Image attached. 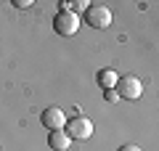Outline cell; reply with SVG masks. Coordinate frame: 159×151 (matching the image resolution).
Segmentation results:
<instances>
[{"label":"cell","mask_w":159,"mask_h":151,"mask_svg":"<svg viewBox=\"0 0 159 151\" xmlns=\"http://www.w3.org/2000/svg\"><path fill=\"white\" fill-rule=\"evenodd\" d=\"M98 82H101L103 90H114L117 82H119V74L114 72V69H101V72H98Z\"/></svg>","instance_id":"7"},{"label":"cell","mask_w":159,"mask_h":151,"mask_svg":"<svg viewBox=\"0 0 159 151\" xmlns=\"http://www.w3.org/2000/svg\"><path fill=\"white\" fill-rule=\"evenodd\" d=\"M117 95L119 98H127V101H135V98H141V93H143V85H141V80L138 77H133V74H127V77H119V82H117Z\"/></svg>","instance_id":"4"},{"label":"cell","mask_w":159,"mask_h":151,"mask_svg":"<svg viewBox=\"0 0 159 151\" xmlns=\"http://www.w3.org/2000/svg\"><path fill=\"white\" fill-rule=\"evenodd\" d=\"M40 122L45 125L48 130H64V125H66V114H64L58 106H51V109H45V112L40 114Z\"/></svg>","instance_id":"5"},{"label":"cell","mask_w":159,"mask_h":151,"mask_svg":"<svg viewBox=\"0 0 159 151\" xmlns=\"http://www.w3.org/2000/svg\"><path fill=\"white\" fill-rule=\"evenodd\" d=\"M85 21L90 24V27H96V29H106V27H111L114 16H111V11H109L106 6H88Z\"/></svg>","instance_id":"3"},{"label":"cell","mask_w":159,"mask_h":151,"mask_svg":"<svg viewBox=\"0 0 159 151\" xmlns=\"http://www.w3.org/2000/svg\"><path fill=\"white\" fill-rule=\"evenodd\" d=\"M119 151H143V149L135 146V143H125V146H119Z\"/></svg>","instance_id":"8"},{"label":"cell","mask_w":159,"mask_h":151,"mask_svg":"<svg viewBox=\"0 0 159 151\" xmlns=\"http://www.w3.org/2000/svg\"><path fill=\"white\" fill-rule=\"evenodd\" d=\"M64 133L69 135V140H88L93 135V122L88 117H74L64 125Z\"/></svg>","instance_id":"2"},{"label":"cell","mask_w":159,"mask_h":151,"mask_svg":"<svg viewBox=\"0 0 159 151\" xmlns=\"http://www.w3.org/2000/svg\"><path fill=\"white\" fill-rule=\"evenodd\" d=\"M69 135L64 133V130H51V135H48V146L51 149H56V151H66L69 149Z\"/></svg>","instance_id":"6"},{"label":"cell","mask_w":159,"mask_h":151,"mask_svg":"<svg viewBox=\"0 0 159 151\" xmlns=\"http://www.w3.org/2000/svg\"><path fill=\"white\" fill-rule=\"evenodd\" d=\"M117 98H119V95H117V90H106V101H111V103H114Z\"/></svg>","instance_id":"9"},{"label":"cell","mask_w":159,"mask_h":151,"mask_svg":"<svg viewBox=\"0 0 159 151\" xmlns=\"http://www.w3.org/2000/svg\"><path fill=\"white\" fill-rule=\"evenodd\" d=\"M32 6V0H16V8H29Z\"/></svg>","instance_id":"10"},{"label":"cell","mask_w":159,"mask_h":151,"mask_svg":"<svg viewBox=\"0 0 159 151\" xmlns=\"http://www.w3.org/2000/svg\"><path fill=\"white\" fill-rule=\"evenodd\" d=\"M53 29H56L58 37H72L80 29V16L72 13V11H58L53 16Z\"/></svg>","instance_id":"1"}]
</instances>
